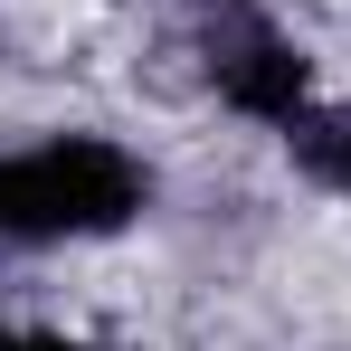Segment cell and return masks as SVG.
<instances>
[{
    "instance_id": "cell-1",
    "label": "cell",
    "mask_w": 351,
    "mask_h": 351,
    "mask_svg": "<svg viewBox=\"0 0 351 351\" xmlns=\"http://www.w3.org/2000/svg\"><path fill=\"white\" fill-rule=\"evenodd\" d=\"M143 209H152V162L123 133L58 123V133L0 143V256L105 247V237L143 228Z\"/></svg>"
},
{
    "instance_id": "cell-2",
    "label": "cell",
    "mask_w": 351,
    "mask_h": 351,
    "mask_svg": "<svg viewBox=\"0 0 351 351\" xmlns=\"http://www.w3.org/2000/svg\"><path fill=\"white\" fill-rule=\"evenodd\" d=\"M180 58H190V86H199L219 114L256 123V133H285V123L323 95V58L294 38L266 0H190Z\"/></svg>"
},
{
    "instance_id": "cell-3",
    "label": "cell",
    "mask_w": 351,
    "mask_h": 351,
    "mask_svg": "<svg viewBox=\"0 0 351 351\" xmlns=\"http://www.w3.org/2000/svg\"><path fill=\"white\" fill-rule=\"evenodd\" d=\"M276 143H285V171L304 180L313 199H342V209H351V95H342V86H323Z\"/></svg>"
},
{
    "instance_id": "cell-4",
    "label": "cell",
    "mask_w": 351,
    "mask_h": 351,
    "mask_svg": "<svg viewBox=\"0 0 351 351\" xmlns=\"http://www.w3.org/2000/svg\"><path fill=\"white\" fill-rule=\"evenodd\" d=\"M29 351H95L86 332H66V323H29Z\"/></svg>"
},
{
    "instance_id": "cell-5",
    "label": "cell",
    "mask_w": 351,
    "mask_h": 351,
    "mask_svg": "<svg viewBox=\"0 0 351 351\" xmlns=\"http://www.w3.org/2000/svg\"><path fill=\"white\" fill-rule=\"evenodd\" d=\"M0 351H29V313H10V304H0Z\"/></svg>"
}]
</instances>
